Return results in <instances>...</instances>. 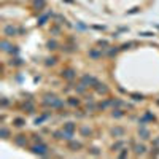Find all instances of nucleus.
<instances>
[{
	"label": "nucleus",
	"instance_id": "obj_1",
	"mask_svg": "<svg viewBox=\"0 0 159 159\" xmlns=\"http://www.w3.org/2000/svg\"><path fill=\"white\" fill-rule=\"evenodd\" d=\"M32 151H34L35 154L45 156V154H48V146H46V145H42V143H38V145L32 146Z\"/></svg>",
	"mask_w": 159,
	"mask_h": 159
},
{
	"label": "nucleus",
	"instance_id": "obj_10",
	"mask_svg": "<svg viewBox=\"0 0 159 159\" xmlns=\"http://www.w3.org/2000/svg\"><path fill=\"white\" fill-rule=\"evenodd\" d=\"M34 142H35V143H42L43 140H42V137H40V135H34Z\"/></svg>",
	"mask_w": 159,
	"mask_h": 159
},
{
	"label": "nucleus",
	"instance_id": "obj_4",
	"mask_svg": "<svg viewBox=\"0 0 159 159\" xmlns=\"http://www.w3.org/2000/svg\"><path fill=\"white\" fill-rule=\"evenodd\" d=\"M5 34L11 37V35L16 34V29H14V27H11V26H8V27H5Z\"/></svg>",
	"mask_w": 159,
	"mask_h": 159
},
{
	"label": "nucleus",
	"instance_id": "obj_14",
	"mask_svg": "<svg viewBox=\"0 0 159 159\" xmlns=\"http://www.w3.org/2000/svg\"><path fill=\"white\" fill-rule=\"evenodd\" d=\"M48 46H50V50H56V43H54V42H50Z\"/></svg>",
	"mask_w": 159,
	"mask_h": 159
},
{
	"label": "nucleus",
	"instance_id": "obj_17",
	"mask_svg": "<svg viewBox=\"0 0 159 159\" xmlns=\"http://www.w3.org/2000/svg\"><path fill=\"white\" fill-rule=\"evenodd\" d=\"M70 104H72V105H78V100H75V99H70Z\"/></svg>",
	"mask_w": 159,
	"mask_h": 159
},
{
	"label": "nucleus",
	"instance_id": "obj_6",
	"mask_svg": "<svg viewBox=\"0 0 159 159\" xmlns=\"http://www.w3.org/2000/svg\"><path fill=\"white\" fill-rule=\"evenodd\" d=\"M135 153H137V154H143V153H145V146H143V145H137V146H135Z\"/></svg>",
	"mask_w": 159,
	"mask_h": 159
},
{
	"label": "nucleus",
	"instance_id": "obj_8",
	"mask_svg": "<svg viewBox=\"0 0 159 159\" xmlns=\"http://www.w3.org/2000/svg\"><path fill=\"white\" fill-rule=\"evenodd\" d=\"M119 116H123V111H121V110H115L113 111V118H119Z\"/></svg>",
	"mask_w": 159,
	"mask_h": 159
},
{
	"label": "nucleus",
	"instance_id": "obj_16",
	"mask_svg": "<svg viewBox=\"0 0 159 159\" xmlns=\"http://www.w3.org/2000/svg\"><path fill=\"white\" fill-rule=\"evenodd\" d=\"M91 56L92 58H99V53L97 51H91Z\"/></svg>",
	"mask_w": 159,
	"mask_h": 159
},
{
	"label": "nucleus",
	"instance_id": "obj_2",
	"mask_svg": "<svg viewBox=\"0 0 159 159\" xmlns=\"http://www.w3.org/2000/svg\"><path fill=\"white\" fill-rule=\"evenodd\" d=\"M62 77H64V78H67V80H73V78H75V72H73L72 69L64 70V72H62Z\"/></svg>",
	"mask_w": 159,
	"mask_h": 159
},
{
	"label": "nucleus",
	"instance_id": "obj_11",
	"mask_svg": "<svg viewBox=\"0 0 159 159\" xmlns=\"http://www.w3.org/2000/svg\"><path fill=\"white\" fill-rule=\"evenodd\" d=\"M35 5L38 6V8H42V6L45 5V0H35Z\"/></svg>",
	"mask_w": 159,
	"mask_h": 159
},
{
	"label": "nucleus",
	"instance_id": "obj_3",
	"mask_svg": "<svg viewBox=\"0 0 159 159\" xmlns=\"http://www.w3.org/2000/svg\"><path fill=\"white\" fill-rule=\"evenodd\" d=\"M14 143H16V145H26V138H24V135H16Z\"/></svg>",
	"mask_w": 159,
	"mask_h": 159
},
{
	"label": "nucleus",
	"instance_id": "obj_7",
	"mask_svg": "<svg viewBox=\"0 0 159 159\" xmlns=\"http://www.w3.org/2000/svg\"><path fill=\"white\" fill-rule=\"evenodd\" d=\"M64 129H65V130H70V132H73V129H75V124H73V123H67V124L64 126Z\"/></svg>",
	"mask_w": 159,
	"mask_h": 159
},
{
	"label": "nucleus",
	"instance_id": "obj_15",
	"mask_svg": "<svg viewBox=\"0 0 159 159\" xmlns=\"http://www.w3.org/2000/svg\"><path fill=\"white\" fill-rule=\"evenodd\" d=\"M132 97H134L135 100H142V99H143L142 96H138V94H132Z\"/></svg>",
	"mask_w": 159,
	"mask_h": 159
},
{
	"label": "nucleus",
	"instance_id": "obj_13",
	"mask_svg": "<svg viewBox=\"0 0 159 159\" xmlns=\"http://www.w3.org/2000/svg\"><path fill=\"white\" fill-rule=\"evenodd\" d=\"M54 62H56V59H54V58H51V59H48V61H46V65H53Z\"/></svg>",
	"mask_w": 159,
	"mask_h": 159
},
{
	"label": "nucleus",
	"instance_id": "obj_5",
	"mask_svg": "<svg viewBox=\"0 0 159 159\" xmlns=\"http://www.w3.org/2000/svg\"><path fill=\"white\" fill-rule=\"evenodd\" d=\"M26 124V121L24 119H21V118H16L14 119V126H18V127H22Z\"/></svg>",
	"mask_w": 159,
	"mask_h": 159
},
{
	"label": "nucleus",
	"instance_id": "obj_9",
	"mask_svg": "<svg viewBox=\"0 0 159 159\" xmlns=\"http://www.w3.org/2000/svg\"><path fill=\"white\" fill-rule=\"evenodd\" d=\"M140 135H142V138H148V130L142 129V130H140Z\"/></svg>",
	"mask_w": 159,
	"mask_h": 159
},
{
	"label": "nucleus",
	"instance_id": "obj_12",
	"mask_svg": "<svg viewBox=\"0 0 159 159\" xmlns=\"http://www.w3.org/2000/svg\"><path fill=\"white\" fill-rule=\"evenodd\" d=\"M113 134L115 135H121V134H123V129H116V130L113 129Z\"/></svg>",
	"mask_w": 159,
	"mask_h": 159
}]
</instances>
